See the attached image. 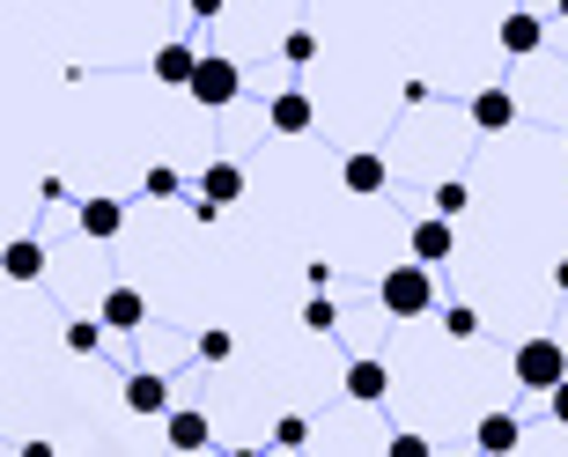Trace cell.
<instances>
[{
    "label": "cell",
    "mask_w": 568,
    "mask_h": 457,
    "mask_svg": "<svg viewBox=\"0 0 568 457\" xmlns=\"http://www.w3.org/2000/svg\"><path fill=\"white\" fill-rule=\"evenodd\" d=\"M561 22H568V0H561Z\"/></svg>",
    "instance_id": "30"
},
{
    "label": "cell",
    "mask_w": 568,
    "mask_h": 457,
    "mask_svg": "<svg viewBox=\"0 0 568 457\" xmlns=\"http://www.w3.org/2000/svg\"><path fill=\"white\" fill-rule=\"evenodd\" d=\"M539 44H547V22L531 16V8H509V16H503V52H509V60H531Z\"/></svg>",
    "instance_id": "6"
},
{
    "label": "cell",
    "mask_w": 568,
    "mask_h": 457,
    "mask_svg": "<svg viewBox=\"0 0 568 457\" xmlns=\"http://www.w3.org/2000/svg\"><path fill=\"white\" fill-rule=\"evenodd\" d=\"M509 369H517L525 392H554V384L568 376V347H561V339H525V347L509 354Z\"/></svg>",
    "instance_id": "3"
},
{
    "label": "cell",
    "mask_w": 568,
    "mask_h": 457,
    "mask_svg": "<svg viewBox=\"0 0 568 457\" xmlns=\"http://www.w3.org/2000/svg\"><path fill=\"white\" fill-rule=\"evenodd\" d=\"M458 251V228H450V214H428V222H414V258L422 266H443Z\"/></svg>",
    "instance_id": "8"
},
{
    "label": "cell",
    "mask_w": 568,
    "mask_h": 457,
    "mask_svg": "<svg viewBox=\"0 0 568 457\" xmlns=\"http://www.w3.org/2000/svg\"><path fill=\"white\" fill-rule=\"evenodd\" d=\"M185 97H192L200 111H230L236 97H244V67H236L230 52H200V67H192Z\"/></svg>",
    "instance_id": "2"
},
{
    "label": "cell",
    "mask_w": 568,
    "mask_h": 457,
    "mask_svg": "<svg viewBox=\"0 0 568 457\" xmlns=\"http://www.w3.org/2000/svg\"><path fill=\"white\" fill-rule=\"evenodd\" d=\"M119 228H126V207H119V200H104V192L82 200V236H89V244H111Z\"/></svg>",
    "instance_id": "11"
},
{
    "label": "cell",
    "mask_w": 568,
    "mask_h": 457,
    "mask_svg": "<svg viewBox=\"0 0 568 457\" xmlns=\"http://www.w3.org/2000/svg\"><path fill=\"white\" fill-rule=\"evenodd\" d=\"M0 273L8 281H44V244L38 236H16V244L0 251Z\"/></svg>",
    "instance_id": "16"
},
{
    "label": "cell",
    "mask_w": 568,
    "mask_h": 457,
    "mask_svg": "<svg viewBox=\"0 0 568 457\" xmlns=\"http://www.w3.org/2000/svg\"><path fill=\"white\" fill-rule=\"evenodd\" d=\"M200 192H207L214 207H236V200H244V163H230V155H222V163H207Z\"/></svg>",
    "instance_id": "15"
},
{
    "label": "cell",
    "mask_w": 568,
    "mask_h": 457,
    "mask_svg": "<svg viewBox=\"0 0 568 457\" xmlns=\"http://www.w3.org/2000/svg\"><path fill=\"white\" fill-rule=\"evenodd\" d=\"M377 303H384V317H428V303H436V266H422V258H406V266H392L377 281Z\"/></svg>",
    "instance_id": "1"
},
{
    "label": "cell",
    "mask_w": 568,
    "mask_h": 457,
    "mask_svg": "<svg viewBox=\"0 0 568 457\" xmlns=\"http://www.w3.org/2000/svg\"><path fill=\"white\" fill-rule=\"evenodd\" d=\"M266 119H274V133H311V125H317V104L303 97V89H281Z\"/></svg>",
    "instance_id": "13"
},
{
    "label": "cell",
    "mask_w": 568,
    "mask_h": 457,
    "mask_svg": "<svg viewBox=\"0 0 568 457\" xmlns=\"http://www.w3.org/2000/svg\"><path fill=\"white\" fill-rule=\"evenodd\" d=\"M547 398H554V420H561V428H568V376H561V384H554Z\"/></svg>",
    "instance_id": "27"
},
{
    "label": "cell",
    "mask_w": 568,
    "mask_h": 457,
    "mask_svg": "<svg viewBox=\"0 0 568 457\" xmlns=\"http://www.w3.org/2000/svg\"><path fill=\"white\" fill-rule=\"evenodd\" d=\"M561 148H568V133H561Z\"/></svg>",
    "instance_id": "31"
},
{
    "label": "cell",
    "mask_w": 568,
    "mask_h": 457,
    "mask_svg": "<svg viewBox=\"0 0 568 457\" xmlns=\"http://www.w3.org/2000/svg\"><path fill=\"white\" fill-rule=\"evenodd\" d=\"M274 443H281V450H303V443H311V420H303V414L274 420Z\"/></svg>",
    "instance_id": "25"
},
{
    "label": "cell",
    "mask_w": 568,
    "mask_h": 457,
    "mask_svg": "<svg viewBox=\"0 0 568 457\" xmlns=\"http://www.w3.org/2000/svg\"><path fill=\"white\" fill-rule=\"evenodd\" d=\"M473 443H480V450H517V443H525V428H517V414H487L480 428H473Z\"/></svg>",
    "instance_id": "17"
},
{
    "label": "cell",
    "mask_w": 568,
    "mask_h": 457,
    "mask_svg": "<svg viewBox=\"0 0 568 457\" xmlns=\"http://www.w3.org/2000/svg\"><path fill=\"white\" fill-rule=\"evenodd\" d=\"M339 185L355 192V200H377V192L392 185V170H384V155H377V148H355V155L339 163Z\"/></svg>",
    "instance_id": "4"
},
{
    "label": "cell",
    "mask_w": 568,
    "mask_h": 457,
    "mask_svg": "<svg viewBox=\"0 0 568 457\" xmlns=\"http://www.w3.org/2000/svg\"><path fill=\"white\" fill-rule=\"evenodd\" d=\"M192 16H200V22H214V16H222V0H192Z\"/></svg>",
    "instance_id": "28"
},
{
    "label": "cell",
    "mask_w": 568,
    "mask_h": 457,
    "mask_svg": "<svg viewBox=\"0 0 568 457\" xmlns=\"http://www.w3.org/2000/svg\"><path fill=\"white\" fill-rule=\"evenodd\" d=\"M333 325H339V311L325 295H311V303H303V333H333Z\"/></svg>",
    "instance_id": "23"
},
{
    "label": "cell",
    "mask_w": 568,
    "mask_h": 457,
    "mask_svg": "<svg viewBox=\"0 0 568 457\" xmlns=\"http://www.w3.org/2000/svg\"><path fill=\"white\" fill-rule=\"evenodd\" d=\"M281 60H288V67H311L317 60V38H311V30H288V38H281Z\"/></svg>",
    "instance_id": "22"
},
{
    "label": "cell",
    "mask_w": 568,
    "mask_h": 457,
    "mask_svg": "<svg viewBox=\"0 0 568 457\" xmlns=\"http://www.w3.org/2000/svg\"><path fill=\"white\" fill-rule=\"evenodd\" d=\"M465 207H473V185H465V177H443V185H436V214H450V222H458Z\"/></svg>",
    "instance_id": "19"
},
{
    "label": "cell",
    "mask_w": 568,
    "mask_h": 457,
    "mask_svg": "<svg viewBox=\"0 0 568 457\" xmlns=\"http://www.w3.org/2000/svg\"><path fill=\"white\" fill-rule=\"evenodd\" d=\"M230 354H236V333H230V325H207V333H200V362H214V369H222Z\"/></svg>",
    "instance_id": "20"
},
{
    "label": "cell",
    "mask_w": 568,
    "mask_h": 457,
    "mask_svg": "<svg viewBox=\"0 0 568 457\" xmlns=\"http://www.w3.org/2000/svg\"><path fill=\"white\" fill-rule=\"evenodd\" d=\"M97 317H104V333H141V325H148V295L119 281V288L104 295V311H97Z\"/></svg>",
    "instance_id": "5"
},
{
    "label": "cell",
    "mask_w": 568,
    "mask_h": 457,
    "mask_svg": "<svg viewBox=\"0 0 568 457\" xmlns=\"http://www.w3.org/2000/svg\"><path fill=\"white\" fill-rule=\"evenodd\" d=\"M554 288H561V295H568V258H561V266H554Z\"/></svg>",
    "instance_id": "29"
},
{
    "label": "cell",
    "mask_w": 568,
    "mask_h": 457,
    "mask_svg": "<svg viewBox=\"0 0 568 457\" xmlns=\"http://www.w3.org/2000/svg\"><path fill=\"white\" fill-rule=\"evenodd\" d=\"M163 436H170V450H207V414L170 406V414H163Z\"/></svg>",
    "instance_id": "14"
},
{
    "label": "cell",
    "mask_w": 568,
    "mask_h": 457,
    "mask_svg": "<svg viewBox=\"0 0 568 457\" xmlns=\"http://www.w3.org/2000/svg\"><path fill=\"white\" fill-rule=\"evenodd\" d=\"M126 414H141V420L170 414V384H163L155 369H133V376H126Z\"/></svg>",
    "instance_id": "10"
},
{
    "label": "cell",
    "mask_w": 568,
    "mask_h": 457,
    "mask_svg": "<svg viewBox=\"0 0 568 457\" xmlns=\"http://www.w3.org/2000/svg\"><path fill=\"white\" fill-rule=\"evenodd\" d=\"M192 67H200V52H192L185 38H170V44H155V60H148V74L163 89H185L192 82Z\"/></svg>",
    "instance_id": "7"
},
{
    "label": "cell",
    "mask_w": 568,
    "mask_h": 457,
    "mask_svg": "<svg viewBox=\"0 0 568 457\" xmlns=\"http://www.w3.org/2000/svg\"><path fill=\"white\" fill-rule=\"evenodd\" d=\"M67 354H104V317H74L67 325Z\"/></svg>",
    "instance_id": "18"
},
{
    "label": "cell",
    "mask_w": 568,
    "mask_h": 457,
    "mask_svg": "<svg viewBox=\"0 0 568 457\" xmlns=\"http://www.w3.org/2000/svg\"><path fill=\"white\" fill-rule=\"evenodd\" d=\"M473 125H480V133H509V125H517V97H509V89H480V97H473Z\"/></svg>",
    "instance_id": "12"
},
{
    "label": "cell",
    "mask_w": 568,
    "mask_h": 457,
    "mask_svg": "<svg viewBox=\"0 0 568 457\" xmlns=\"http://www.w3.org/2000/svg\"><path fill=\"white\" fill-rule=\"evenodd\" d=\"M443 333H450V339H480V311H473V303L443 311Z\"/></svg>",
    "instance_id": "21"
},
{
    "label": "cell",
    "mask_w": 568,
    "mask_h": 457,
    "mask_svg": "<svg viewBox=\"0 0 568 457\" xmlns=\"http://www.w3.org/2000/svg\"><path fill=\"white\" fill-rule=\"evenodd\" d=\"M141 192H148V200H178V170H170V163H155V170L141 177Z\"/></svg>",
    "instance_id": "24"
},
{
    "label": "cell",
    "mask_w": 568,
    "mask_h": 457,
    "mask_svg": "<svg viewBox=\"0 0 568 457\" xmlns=\"http://www.w3.org/2000/svg\"><path fill=\"white\" fill-rule=\"evenodd\" d=\"M384 392H392V369L369 362V354H355V362H347V398H355V406H384Z\"/></svg>",
    "instance_id": "9"
},
{
    "label": "cell",
    "mask_w": 568,
    "mask_h": 457,
    "mask_svg": "<svg viewBox=\"0 0 568 457\" xmlns=\"http://www.w3.org/2000/svg\"><path fill=\"white\" fill-rule=\"evenodd\" d=\"M392 457H428V436H392Z\"/></svg>",
    "instance_id": "26"
}]
</instances>
